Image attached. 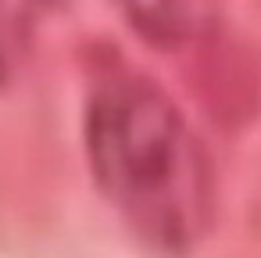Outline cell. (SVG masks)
Instances as JSON below:
<instances>
[{"instance_id": "cell-1", "label": "cell", "mask_w": 261, "mask_h": 258, "mask_svg": "<svg viewBox=\"0 0 261 258\" xmlns=\"http://www.w3.org/2000/svg\"><path fill=\"white\" fill-rule=\"evenodd\" d=\"M86 154L100 194L150 244L182 251L211 226V161L154 83L111 76L93 90Z\"/></svg>"}, {"instance_id": "cell-2", "label": "cell", "mask_w": 261, "mask_h": 258, "mask_svg": "<svg viewBox=\"0 0 261 258\" xmlns=\"http://www.w3.org/2000/svg\"><path fill=\"white\" fill-rule=\"evenodd\" d=\"M129 18L158 40H172L190 26V0H122Z\"/></svg>"}, {"instance_id": "cell-3", "label": "cell", "mask_w": 261, "mask_h": 258, "mask_svg": "<svg viewBox=\"0 0 261 258\" xmlns=\"http://www.w3.org/2000/svg\"><path fill=\"white\" fill-rule=\"evenodd\" d=\"M40 0H0V58L8 47L18 43V33L29 26Z\"/></svg>"}]
</instances>
